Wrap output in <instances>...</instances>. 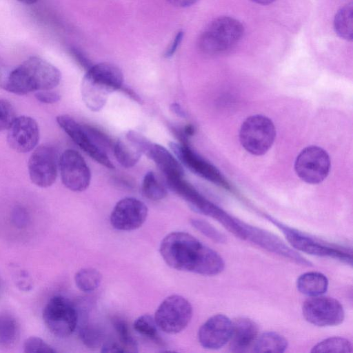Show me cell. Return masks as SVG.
<instances>
[{
    "label": "cell",
    "instance_id": "cell-23",
    "mask_svg": "<svg viewBox=\"0 0 353 353\" xmlns=\"http://www.w3.org/2000/svg\"><path fill=\"white\" fill-rule=\"evenodd\" d=\"M328 284L326 276L318 272L303 273L296 281L298 290L310 297L323 294L328 288Z\"/></svg>",
    "mask_w": 353,
    "mask_h": 353
},
{
    "label": "cell",
    "instance_id": "cell-37",
    "mask_svg": "<svg viewBox=\"0 0 353 353\" xmlns=\"http://www.w3.org/2000/svg\"><path fill=\"white\" fill-rule=\"evenodd\" d=\"M36 99L43 103H54L59 101L61 96L55 92L50 90L38 91L35 94Z\"/></svg>",
    "mask_w": 353,
    "mask_h": 353
},
{
    "label": "cell",
    "instance_id": "cell-34",
    "mask_svg": "<svg viewBox=\"0 0 353 353\" xmlns=\"http://www.w3.org/2000/svg\"><path fill=\"white\" fill-rule=\"evenodd\" d=\"M23 351L26 353H54L56 350L39 337L30 336L23 343Z\"/></svg>",
    "mask_w": 353,
    "mask_h": 353
},
{
    "label": "cell",
    "instance_id": "cell-41",
    "mask_svg": "<svg viewBox=\"0 0 353 353\" xmlns=\"http://www.w3.org/2000/svg\"><path fill=\"white\" fill-rule=\"evenodd\" d=\"M120 90H122L123 92H125L128 95H129L132 99H133L135 101L138 103H141V99L140 97L134 92L133 90L128 88H124L122 86Z\"/></svg>",
    "mask_w": 353,
    "mask_h": 353
},
{
    "label": "cell",
    "instance_id": "cell-9",
    "mask_svg": "<svg viewBox=\"0 0 353 353\" xmlns=\"http://www.w3.org/2000/svg\"><path fill=\"white\" fill-rule=\"evenodd\" d=\"M268 219L282 231L287 241L294 248L310 255L331 257L352 264L351 253L318 241L274 219L269 217Z\"/></svg>",
    "mask_w": 353,
    "mask_h": 353
},
{
    "label": "cell",
    "instance_id": "cell-36",
    "mask_svg": "<svg viewBox=\"0 0 353 353\" xmlns=\"http://www.w3.org/2000/svg\"><path fill=\"white\" fill-rule=\"evenodd\" d=\"M11 220L17 228H24L28 225L29 215L25 209L17 207L12 212Z\"/></svg>",
    "mask_w": 353,
    "mask_h": 353
},
{
    "label": "cell",
    "instance_id": "cell-14",
    "mask_svg": "<svg viewBox=\"0 0 353 353\" xmlns=\"http://www.w3.org/2000/svg\"><path fill=\"white\" fill-rule=\"evenodd\" d=\"M148 214L146 205L141 201L126 197L114 205L110 217L112 226L118 230L131 231L139 228Z\"/></svg>",
    "mask_w": 353,
    "mask_h": 353
},
{
    "label": "cell",
    "instance_id": "cell-13",
    "mask_svg": "<svg viewBox=\"0 0 353 353\" xmlns=\"http://www.w3.org/2000/svg\"><path fill=\"white\" fill-rule=\"evenodd\" d=\"M61 179L65 188L73 192L85 190L91 181V172L83 157L76 150H65L59 159Z\"/></svg>",
    "mask_w": 353,
    "mask_h": 353
},
{
    "label": "cell",
    "instance_id": "cell-20",
    "mask_svg": "<svg viewBox=\"0 0 353 353\" xmlns=\"http://www.w3.org/2000/svg\"><path fill=\"white\" fill-rule=\"evenodd\" d=\"M170 189L183 199L196 212L216 220L223 210L210 202L183 177L166 179Z\"/></svg>",
    "mask_w": 353,
    "mask_h": 353
},
{
    "label": "cell",
    "instance_id": "cell-26",
    "mask_svg": "<svg viewBox=\"0 0 353 353\" xmlns=\"http://www.w3.org/2000/svg\"><path fill=\"white\" fill-rule=\"evenodd\" d=\"M101 279V273L92 268L81 269L74 275L77 287L84 292H91L98 288Z\"/></svg>",
    "mask_w": 353,
    "mask_h": 353
},
{
    "label": "cell",
    "instance_id": "cell-40",
    "mask_svg": "<svg viewBox=\"0 0 353 353\" xmlns=\"http://www.w3.org/2000/svg\"><path fill=\"white\" fill-rule=\"evenodd\" d=\"M171 111L180 117H185V112L182 107L177 103H172L170 107Z\"/></svg>",
    "mask_w": 353,
    "mask_h": 353
},
{
    "label": "cell",
    "instance_id": "cell-11",
    "mask_svg": "<svg viewBox=\"0 0 353 353\" xmlns=\"http://www.w3.org/2000/svg\"><path fill=\"white\" fill-rule=\"evenodd\" d=\"M302 313L307 322L319 327L338 325L345 318L341 303L334 298L322 295L310 296L305 301Z\"/></svg>",
    "mask_w": 353,
    "mask_h": 353
},
{
    "label": "cell",
    "instance_id": "cell-21",
    "mask_svg": "<svg viewBox=\"0 0 353 353\" xmlns=\"http://www.w3.org/2000/svg\"><path fill=\"white\" fill-rule=\"evenodd\" d=\"M259 328L248 318H240L233 322L232 332L229 341L230 350L234 352H246L252 347L258 337Z\"/></svg>",
    "mask_w": 353,
    "mask_h": 353
},
{
    "label": "cell",
    "instance_id": "cell-22",
    "mask_svg": "<svg viewBox=\"0 0 353 353\" xmlns=\"http://www.w3.org/2000/svg\"><path fill=\"white\" fill-rule=\"evenodd\" d=\"M146 156L155 163L166 179L183 176L184 171L181 163L165 147L152 143Z\"/></svg>",
    "mask_w": 353,
    "mask_h": 353
},
{
    "label": "cell",
    "instance_id": "cell-31",
    "mask_svg": "<svg viewBox=\"0 0 353 353\" xmlns=\"http://www.w3.org/2000/svg\"><path fill=\"white\" fill-rule=\"evenodd\" d=\"M134 329L140 334L159 343H161L157 325L154 319L149 314L139 316L134 322Z\"/></svg>",
    "mask_w": 353,
    "mask_h": 353
},
{
    "label": "cell",
    "instance_id": "cell-8",
    "mask_svg": "<svg viewBox=\"0 0 353 353\" xmlns=\"http://www.w3.org/2000/svg\"><path fill=\"white\" fill-rule=\"evenodd\" d=\"M191 303L183 296L173 294L157 307L154 320L159 328L168 334H177L189 324L192 316Z\"/></svg>",
    "mask_w": 353,
    "mask_h": 353
},
{
    "label": "cell",
    "instance_id": "cell-35",
    "mask_svg": "<svg viewBox=\"0 0 353 353\" xmlns=\"http://www.w3.org/2000/svg\"><path fill=\"white\" fill-rule=\"evenodd\" d=\"M15 118L12 104L7 100L0 99V132L8 130Z\"/></svg>",
    "mask_w": 353,
    "mask_h": 353
},
{
    "label": "cell",
    "instance_id": "cell-44",
    "mask_svg": "<svg viewBox=\"0 0 353 353\" xmlns=\"http://www.w3.org/2000/svg\"><path fill=\"white\" fill-rule=\"evenodd\" d=\"M18 1L26 4V5H32L35 3L38 0H17Z\"/></svg>",
    "mask_w": 353,
    "mask_h": 353
},
{
    "label": "cell",
    "instance_id": "cell-17",
    "mask_svg": "<svg viewBox=\"0 0 353 353\" xmlns=\"http://www.w3.org/2000/svg\"><path fill=\"white\" fill-rule=\"evenodd\" d=\"M152 144L142 134L129 130L113 145L114 154L123 167L130 168L138 163L142 154L147 155Z\"/></svg>",
    "mask_w": 353,
    "mask_h": 353
},
{
    "label": "cell",
    "instance_id": "cell-4",
    "mask_svg": "<svg viewBox=\"0 0 353 353\" xmlns=\"http://www.w3.org/2000/svg\"><path fill=\"white\" fill-rule=\"evenodd\" d=\"M243 33V26L237 19L230 17H218L201 33L198 46L206 54H220L232 49Z\"/></svg>",
    "mask_w": 353,
    "mask_h": 353
},
{
    "label": "cell",
    "instance_id": "cell-28",
    "mask_svg": "<svg viewBox=\"0 0 353 353\" xmlns=\"http://www.w3.org/2000/svg\"><path fill=\"white\" fill-rule=\"evenodd\" d=\"M352 352V345L347 339L334 336L325 339L316 344L311 352H334L350 353Z\"/></svg>",
    "mask_w": 353,
    "mask_h": 353
},
{
    "label": "cell",
    "instance_id": "cell-16",
    "mask_svg": "<svg viewBox=\"0 0 353 353\" xmlns=\"http://www.w3.org/2000/svg\"><path fill=\"white\" fill-rule=\"evenodd\" d=\"M233 322L227 316L217 314L202 324L198 332L200 345L208 350H218L226 345L231 337Z\"/></svg>",
    "mask_w": 353,
    "mask_h": 353
},
{
    "label": "cell",
    "instance_id": "cell-1",
    "mask_svg": "<svg viewBox=\"0 0 353 353\" xmlns=\"http://www.w3.org/2000/svg\"><path fill=\"white\" fill-rule=\"evenodd\" d=\"M159 252L168 265L205 276L221 273L225 263L221 255L192 234L172 232L161 241Z\"/></svg>",
    "mask_w": 353,
    "mask_h": 353
},
{
    "label": "cell",
    "instance_id": "cell-10",
    "mask_svg": "<svg viewBox=\"0 0 353 353\" xmlns=\"http://www.w3.org/2000/svg\"><path fill=\"white\" fill-rule=\"evenodd\" d=\"M330 159L327 152L316 145L304 148L297 156L294 170L297 176L310 184H318L328 175Z\"/></svg>",
    "mask_w": 353,
    "mask_h": 353
},
{
    "label": "cell",
    "instance_id": "cell-2",
    "mask_svg": "<svg viewBox=\"0 0 353 353\" xmlns=\"http://www.w3.org/2000/svg\"><path fill=\"white\" fill-rule=\"evenodd\" d=\"M61 81L60 71L48 61L30 57L8 76L3 88L18 95H25L34 91L51 90Z\"/></svg>",
    "mask_w": 353,
    "mask_h": 353
},
{
    "label": "cell",
    "instance_id": "cell-12",
    "mask_svg": "<svg viewBox=\"0 0 353 353\" xmlns=\"http://www.w3.org/2000/svg\"><path fill=\"white\" fill-rule=\"evenodd\" d=\"M31 181L38 187L48 188L56 181L59 160L54 148L41 145L34 148L28 163Z\"/></svg>",
    "mask_w": 353,
    "mask_h": 353
},
{
    "label": "cell",
    "instance_id": "cell-42",
    "mask_svg": "<svg viewBox=\"0 0 353 353\" xmlns=\"http://www.w3.org/2000/svg\"><path fill=\"white\" fill-rule=\"evenodd\" d=\"M194 132V127L191 125H188L184 128V130H183V133L186 137H188V136H190V135L193 134Z\"/></svg>",
    "mask_w": 353,
    "mask_h": 353
},
{
    "label": "cell",
    "instance_id": "cell-39",
    "mask_svg": "<svg viewBox=\"0 0 353 353\" xmlns=\"http://www.w3.org/2000/svg\"><path fill=\"white\" fill-rule=\"evenodd\" d=\"M172 5L185 8L188 7L195 3L198 0H168Z\"/></svg>",
    "mask_w": 353,
    "mask_h": 353
},
{
    "label": "cell",
    "instance_id": "cell-30",
    "mask_svg": "<svg viewBox=\"0 0 353 353\" xmlns=\"http://www.w3.org/2000/svg\"><path fill=\"white\" fill-rule=\"evenodd\" d=\"M112 324L123 352H137V341L132 336L126 322L120 318H114Z\"/></svg>",
    "mask_w": 353,
    "mask_h": 353
},
{
    "label": "cell",
    "instance_id": "cell-7",
    "mask_svg": "<svg viewBox=\"0 0 353 353\" xmlns=\"http://www.w3.org/2000/svg\"><path fill=\"white\" fill-rule=\"evenodd\" d=\"M43 319L48 329L55 336L64 338L75 330L79 321L77 308L65 297L52 296L43 311Z\"/></svg>",
    "mask_w": 353,
    "mask_h": 353
},
{
    "label": "cell",
    "instance_id": "cell-43",
    "mask_svg": "<svg viewBox=\"0 0 353 353\" xmlns=\"http://www.w3.org/2000/svg\"><path fill=\"white\" fill-rule=\"evenodd\" d=\"M256 3L262 4V5H268L272 3L275 0H251Z\"/></svg>",
    "mask_w": 353,
    "mask_h": 353
},
{
    "label": "cell",
    "instance_id": "cell-5",
    "mask_svg": "<svg viewBox=\"0 0 353 353\" xmlns=\"http://www.w3.org/2000/svg\"><path fill=\"white\" fill-rule=\"evenodd\" d=\"M56 120L59 127L90 157L107 168H114L92 126L80 124L67 114L59 115Z\"/></svg>",
    "mask_w": 353,
    "mask_h": 353
},
{
    "label": "cell",
    "instance_id": "cell-6",
    "mask_svg": "<svg viewBox=\"0 0 353 353\" xmlns=\"http://www.w3.org/2000/svg\"><path fill=\"white\" fill-rule=\"evenodd\" d=\"M276 137V129L272 121L260 114L247 118L239 131L241 145L249 153L262 155L272 145Z\"/></svg>",
    "mask_w": 353,
    "mask_h": 353
},
{
    "label": "cell",
    "instance_id": "cell-25",
    "mask_svg": "<svg viewBox=\"0 0 353 353\" xmlns=\"http://www.w3.org/2000/svg\"><path fill=\"white\" fill-rule=\"evenodd\" d=\"M352 3H349L339 10L334 17V30L340 37L345 40H352Z\"/></svg>",
    "mask_w": 353,
    "mask_h": 353
},
{
    "label": "cell",
    "instance_id": "cell-18",
    "mask_svg": "<svg viewBox=\"0 0 353 353\" xmlns=\"http://www.w3.org/2000/svg\"><path fill=\"white\" fill-rule=\"evenodd\" d=\"M246 240L296 263L302 265H311L309 261L287 246L276 236L265 230L248 224Z\"/></svg>",
    "mask_w": 353,
    "mask_h": 353
},
{
    "label": "cell",
    "instance_id": "cell-27",
    "mask_svg": "<svg viewBox=\"0 0 353 353\" xmlns=\"http://www.w3.org/2000/svg\"><path fill=\"white\" fill-rule=\"evenodd\" d=\"M19 325L17 320L9 314H0V345H12L19 336Z\"/></svg>",
    "mask_w": 353,
    "mask_h": 353
},
{
    "label": "cell",
    "instance_id": "cell-29",
    "mask_svg": "<svg viewBox=\"0 0 353 353\" xmlns=\"http://www.w3.org/2000/svg\"><path fill=\"white\" fill-rule=\"evenodd\" d=\"M141 191L144 196L152 201L161 200L168 194L166 188L157 179L152 172H148L144 176Z\"/></svg>",
    "mask_w": 353,
    "mask_h": 353
},
{
    "label": "cell",
    "instance_id": "cell-15",
    "mask_svg": "<svg viewBox=\"0 0 353 353\" xmlns=\"http://www.w3.org/2000/svg\"><path fill=\"white\" fill-rule=\"evenodd\" d=\"M39 140L37 121L28 116L16 117L8 129L7 141L17 152L26 153L34 150Z\"/></svg>",
    "mask_w": 353,
    "mask_h": 353
},
{
    "label": "cell",
    "instance_id": "cell-32",
    "mask_svg": "<svg viewBox=\"0 0 353 353\" xmlns=\"http://www.w3.org/2000/svg\"><path fill=\"white\" fill-rule=\"evenodd\" d=\"M79 335L82 343L89 348H97L103 344V332L95 325L88 323L81 325L79 328Z\"/></svg>",
    "mask_w": 353,
    "mask_h": 353
},
{
    "label": "cell",
    "instance_id": "cell-33",
    "mask_svg": "<svg viewBox=\"0 0 353 353\" xmlns=\"http://www.w3.org/2000/svg\"><path fill=\"white\" fill-rule=\"evenodd\" d=\"M190 223L192 227L212 241L218 243L225 242V235L208 222L199 219H192L190 220Z\"/></svg>",
    "mask_w": 353,
    "mask_h": 353
},
{
    "label": "cell",
    "instance_id": "cell-38",
    "mask_svg": "<svg viewBox=\"0 0 353 353\" xmlns=\"http://www.w3.org/2000/svg\"><path fill=\"white\" fill-rule=\"evenodd\" d=\"M183 37V32L182 31H180L176 34L175 38L171 43L170 46L166 50V51L164 54L165 57L168 58V57H172L174 54V53L176 50L179 45L181 42Z\"/></svg>",
    "mask_w": 353,
    "mask_h": 353
},
{
    "label": "cell",
    "instance_id": "cell-3",
    "mask_svg": "<svg viewBox=\"0 0 353 353\" xmlns=\"http://www.w3.org/2000/svg\"><path fill=\"white\" fill-rule=\"evenodd\" d=\"M123 75L117 65L100 63L91 66L81 83L82 99L88 109L93 112L101 110L105 105L109 95L123 86Z\"/></svg>",
    "mask_w": 353,
    "mask_h": 353
},
{
    "label": "cell",
    "instance_id": "cell-24",
    "mask_svg": "<svg viewBox=\"0 0 353 353\" xmlns=\"http://www.w3.org/2000/svg\"><path fill=\"white\" fill-rule=\"evenodd\" d=\"M288 341L274 332H267L257 337L252 346L254 352H283L288 348Z\"/></svg>",
    "mask_w": 353,
    "mask_h": 353
},
{
    "label": "cell",
    "instance_id": "cell-19",
    "mask_svg": "<svg viewBox=\"0 0 353 353\" xmlns=\"http://www.w3.org/2000/svg\"><path fill=\"white\" fill-rule=\"evenodd\" d=\"M169 147L180 163L192 172L214 183H223L219 171L195 153L187 142H170Z\"/></svg>",
    "mask_w": 353,
    "mask_h": 353
}]
</instances>
